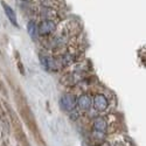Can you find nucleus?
I'll list each match as a JSON object with an SVG mask.
<instances>
[{
	"label": "nucleus",
	"mask_w": 146,
	"mask_h": 146,
	"mask_svg": "<svg viewBox=\"0 0 146 146\" xmlns=\"http://www.w3.org/2000/svg\"><path fill=\"white\" fill-rule=\"evenodd\" d=\"M1 6H3V8H4V12H5L7 19L11 21L12 25L15 26V27H19V25H18V19H17V14H15L14 9L12 8L8 4H6L5 1H1Z\"/></svg>",
	"instance_id": "obj_6"
},
{
	"label": "nucleus",
	"mask_w": 146,
	"mask_h": 146,
	"mask_svg": "<svg viewBox=\"0 0 146 146\" xmlns=\"http://www.w3.org/2000/svg\"><path fill=\"white\" fill-rule=\"evenodd\" d=\"M14 97L17 101V105L19 109V113L22 118V120L25 121L26 126L28 127V130L31 131V133L33 135V137L35 138L36 143L40 146H46V143L43 140V137L41 136V132L39 130L38 123H36L35 116L33 113V111L31 110V108L26 101V97L22 95V92L20 90H15L14 91Z\"/></svg>",
	"instance_id": "obj_1"
},
{
	"label": "nucleus",
	"mask_w": 146,
	"mask_h": 146,
	"mask_svg": "<svg viewBox=\"0 0 146 146\" xmlns=\"http://www.w3.org/2000/svg\"><path fill=\"white\" fill-rule=\"evenodd\" d=\"M15 56L18 57L17 66H18V69H19V71H20V74H21V75H25V68H23V66H22V62L19 60V54H18V52H15Z\"/></svg>",
	"instance_id": "obj_11"
},
{
	"label": "nucleus",
	"mask_w": 146,
	"mask_h": 146,
	"mask_svg": "<svg viewBox=\"0 0 146 146\" xmlns=\"http://www.w3.org/2000/svg\"><path fill=\"white\" fill-rule=\"evenodd\" d=\"M7 117H8V116H7V112H6V109H4L3 104L0 103V120H1L5 125H7V126H8V120H7Z\"/></svg>",
	"instance_id": "obj_10"
},
{
	"label": "nucleus",
	"mask_w": 146,
	"mask_h": 146,
	"mask_svg": "<svg viewBox=\"0 0 146 146\" xmlns=\"http://www.w3.org/2000/svg\"><path fill=\"white\" fill-rule=\"evenodd\" d=\"M27 31H28V34L31 36L32 40H36V38H38V34H39V31H38V27H36L35 22L32 20L28 22L27 25Z\"/></svg>",
	"instance_id": "obj_9"
},
{
	"label": "nucleus",
	"mask_w": 146,
	"mask_h": 146,
	"mask_svg": "<svg viewBox=\"0 0 146 146\" xmlns=\"http://www.w3.org/2000/svg\"><path fill=\"white\" fill-rule=\"evenodd\" d=\"M94 129L100 132V133H105L106 129H108V124H106V120L103 117H97L94 120Z\"/></svg>",
	"instance_id": "obj_8"
},
{
	"label": "nucleus",
	"mask_w": 146,
	"mask_h": 146,
	"mask_svg": "<svg viewBox=\"0 0 146 146\" xmlns=\"http://www.w3.org/2000/svg\"><path fill=\"white\" fill-rule=\"evenodd\" d=\"M109 105V102H108V98L102 95V94H98V95H96L95 96V98H94V106L97 111H104L106 110V108Z\"/></svg>",
	"instance_id": "obj_5"
},
{
	"label": "nucleus",
	"mask_w": 146,
	"mask_h": 146,
	"mask_svg": "<svg viewBox=\"0 0 146 146\" xmlns=\"http://www.w3.org/2000/svg\"><path fill=\"white\" fill-rule=\"evenodd\" d=\"M19 146H21V145H19Z\"/></svg>",
	"instance_id": "obj_13"
},
{
	"label": "nucleus",
	"mask_w": 146,
	"mask_h": 146,
	"mask_svg": "<svg viewBox=\"0 0 146 146\" xmlns=\"http://www.w3.org/2000/svg\"><path fill=\"white\" fill-rule=\"evenodd\" d=\"M4 105H5V109H6V112H7V116L9 118V121H11V125L13 127V132H14V136H15V139L18 140L19 145L21 146H31L27 137H26V133L22 129V125H21V121L18 117V115L15 113V111L13 109L11 108V105L6 102H4Z\"/></svg>",
	"instance_id": "obj_2"
},
{
	"label": "nucleus",
	"mask_w": 146,
	"mask_h": 146,
	"mask_svg": "<svg viewBox=\"0 0 146 146\" xmlns=\"http://www.w3.org/2000/svg\"><path fill=\"white\" fill-rule=\"evenodd\" d=\"M91 104H92V101H91V97L88 96V95H81L78 98H77V105L81 110H90L91 108Z\"/></svg>",
	"instance_id": "obj_7"
},
{
	"label": "nucleus",
	"mask_w": 146,
	"mask_h": 146,
	"mask_svg": "<svg viewBox=\"0 0 146 146\" xmlns=\"http://www.w3.org/2000/svg\"><path fill=\"white\" fill-rule=\"evenodd\" d=\"M0 92H1L5 97H8V91L6 89V86H5L4 81H1V80H0Z\"/></svg>",
	"instance_id": "obj_12"
},
{
	"label": "nucleus",
	"mask_w": 146,
	"mask_h": 146,
	"mask_svg": "<svg viewBox=\"0 0 146 146\" xmlns=\"http://www.w3.org/2000/svg\"><path fill=\"white\" fill-rule=\"evenodd\" d=\"M77 105V98L72 94H63L60 100V106L64 111H72Z\"/></svg>",
	"instance_id": "obj_3"
},
{
	"label": "nucleus",
	"mask_w": 146,
	"mask_h": 146,
	"mask_svg": "<svg viewBox=\"0 0 146 146\" xmlns=\"http://www.w3.org/2000/svg\"><path fill=\"white\" fill-rule=\"evenodd\" d=\"M38 31H39L40 35H49V34H52L55 31V23L52 20L46 19V20H43L39 25Z\"/></svg>",
	"instance_id": "obj_4"
}]
</instances>
